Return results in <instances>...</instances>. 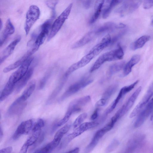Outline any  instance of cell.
Here are the masks:
<instances>
[{"label": "cell", "mask_w": 153, "mask_h": 153, "mask_svg": "<svg viewBox=\"0 0 153 153\" xmlns=\"http://www.w3.org/2000/svg\"><path fill=\"white\" fill-rule=\"evenodd\" d=\"M35 85V82L34 81L31 82L24 91L20 97L23 100H26L33 92Z\"/></svg>", "instance_id": "f1b7e54d"}, {"label": "cell", "mask_w": 153, "mask_h": 153, "mask_svg": "<svg viewBox=\"0 0 153 153\" xmlns=\"http://www.w3.org/2000/svg\"><path fill=\"white\" fill-rule=\"evenodd\" d=\"M26 101L22 99L20 97L16 99L8 108V114L13 116L20 114L26 106Z\"/></svg>", "instance_id": "5bb4252c"}, {"label": "cell", "mask_w": 153, "mask_h": 153, "mask_svg": "<svg viewBox=\"0 0 153 153\" xmlns=\"http://www.w3.org/2000/svg\"><path fill=\"white\" fill-rule=\"evenodd\" d=\"M29 146L26 142L22 146L19 152L20 153H25L27 152Z\"/></svg>", "instance_id": "7bdbcfd3"}, {"label": "cell", "mask_w": 153, "mask_h": 153, "mask_svg": "<svg viewBox=\"0 0 153 153\" xmlns=\"http://www.w3.org/2000/svg\"><path fill=\"white\" fill-rule=\"evenodd\" d=\"M105 133H106L102 128L98 130L94 134L91 142L85 148V152L89 153L91 152Z\"/></svg>", "instance_id": "e0dca14e"}, {"label": "cell", "mask_w": 153, "mask_h": 153, "mask_svg": "<svg viewBox=\"0 0 153 153\" xmlns=\"http://www.w3.org/2000/svg\"><path fill=\"white\" fill-rule=\"evenodd\" d=\"M91 100V97L86 96L75 99L70 103L67 111L72 114L80 111L81 108L85 105Z\"/></svg>", "instance_id": "ba28073f"}, {"label": "cell", "mask_w": 153, "mask_h": 153, "mask_svg": "<svg viewBox=\"0 0 153 153\" xmlns=\"http://www.w3.org/2000/svg\"><path fill=\"white\" fill-rule=\"evenodd\" d=\"M0 140L2 138V137L3 136V132L2 130V129L1 128V126L0 127Z\"/></svg>", "instance_id": "7dc6e473"}, {"label": "cell", "mask_w": 153, "mask_h": 153, "mask_svg": "<svg viewBox=\"0 0 153 153\" xmlns=\"http://www.w3.org/2000/svg\"><path fill=\"white\" fill-rule=\"evenodd\" d=\"M33 58L30 57L10 76L9 80L16 84L27 72Z\"/></svg>", "instance_id": "52a82bcc"}, {"label": "cell", "mask_w": 153, "mask_h": 153, "mask_svg": "<svg viewBox=\"0 0 153 153\" xmlns=\"http://www.w3.org/2000/svg\"><path fill=\"white\" fill-rule=\"evenodd\" d=\"M45 134L44 133L41 134L39 138L33 145V146L30 149V150H32L36 148L40 145L43 141L45 138Z\"/></svg>", "instance_id": "8d00e7d4"}, {"label": "cell", "mask_w": 153, "mask_h": 153, "mask_svg": "<svg viewBox=\"0 0 153 153\" xmlns=\"http://www.w3.org/2000/svg\"><path fill=\"white\" fill-rule=\"evenodd\" d=\"M61 140L53 139L51 142L43 148L36 151L35 153H50L59 144Z\"/></svg>", "instance_id": "cb8c5ba5"}, {"label": "cell", "mask_w": 153, "mask_h": 153, "mask_svg": "<svg viewBox=\"0 0 153 153\" xmlns=\"http://www.w3.org/2000/svg\"><path fill=\"white\" fill-rule=\"evenodd\" d=\"M2 26V23L1 19L0 20V29H1V28Z\"/></svg>", "instance_id": "c3c4849f"}, {"label": "cell", "mask_w": 153, "mask_h": 153, "mask_svg": "<svg viewBox=\"0 0 153 153\" xmlns=\"http://www.w3.org/2000/svg\"><path fill=\"white\" fill-rule=\"evenodd\" d=\"M107 100L105 99L102 98L97 101L95 104L96 107H102L105 105L107 102Z\"/></svg>", "instance_id": "60d3db41"}, {"label": "cell", "mask_w": 153, "mask_h": 153, "mask_svg": "<svg viewBox=\"0 0 153 153\" xmlns=\"http://www.w3.org/2000/svg\"><path fill=\"white\" fill-rule=\"evenodd\" d=\"M45 124V122L43 119H38L32 127V131L41 130V128L44 126Z\"/></svg>", "instance_id": "d590c367"}, {"label": "cell", "mask_w": 153, "mask_h": 153, "mask_svg": "<svg viewBox=\"0 0 153 153\" xmlns=\"http://www.w3.org/2000/svg\"><path fill=\"white\" fill-rule=\"evenodd\" d=\"M33 121L29 119L24 121L19 126L13 137L14 140H16L23 135L27 134L32 129Z\"/></svg>", "instance_id": "7c38bea8"}, {"label": "cell", "mask_w": 153, "mask_h": 153, "mask_svg": "<svg viewBox=\"0 0 153 153\" xmlns=\"http://www.w3.org/2000/svg\"><path fill=\"white\" fill-rule=\"evenodd\" d=\"M50 72L47 73L41 80L39 86V89H42L45 87L46 83L50 75Z\"/></svg>", "instance_id": "74e56055"}, {"label": "cell", "mask_w": 153, "mask_h": 153, "mask_svg": "<svg viewBox=\"0 0 153 153\" xmlns=\"http://www.w3.org/2000/svg\"><path fill=\"white\" fill-rule=\"evenodd\" d=\"M78 137L77 134L74 131L69 134L65 136L62 140L59 147V149L65 148L69 143L74 138Z\"/></svg>", "instance_id": "f546056e"}, {"label": "cell", "mask_w": 153, "mask_h": 153, "mask_svg": "<svg viewBox=\"0 0 153 153\" xmlns=\"http://www.w3.org/2000/svg\"><path fill=\"white\" fill-rule=\"evenodd\" d=\"M52 19L45 21L32 34L27 43L28 46H34L39 49L48 36L51 29Z\"/></svg>", "instance_id": "6da1fadb"}, {"label": "cell", "mask_w": 153, "mask_h": 153, "mask_svg": "<svg viewBox=\"0 0 153 153\" xmlns=\"http://www.w3.org/2000/svg\"><path fill=\"white\" fill-rule=\"evenodd\" d=\"M33 73V69L30 68L26 74L16 83L15 92H19L26 85Z\"/></svg>", "instance_id": "ffe728a7"}, {"label": "cell", "mask_w": 153, "mask_h": 153, "mask_svg": "<svg viewBox=\"0 0 153 153\" xmlns=\"http://www.w3.org/2000/svg\"><path fill=\"white\" fill-rule=\"evenodd\" d=\"M140 58V56L138 54L134 55L132 57L124 67L123 72L124 76H126L130 73L133 67L139 62Z\"/></svg>", "instance_id": "44dd1931"}, {"label": "cell", "mask_w": 153, "mask_h": 153, "mask_svg": "<svg viewBox=\"0 0 153 153\" xmlns=\"http://www.w3.org/2000/svg\"><path fill=\"white\" fill-rule=\"evenodd\" d=\"M119 145V142L116 139L113 140L106 148L105 152H110L114 151Z\"/></svg>", "instance_id": "e575fe53"}, {"label": "cell", "mask_w": 153, "mask_h": 153, "mask_svg": "<svg viewBox=\"0 0 153 153\" xmlns=\"http://www.w3.org/2000/svg\"><path fill=\"white\" fill-rule=\"evenodd\" d=\"M153 96V82L149 87L141 101L144 104L147 103Z\"/></svg>", "instance_id": "d6a6232c"}, {"label": "cell", "mask_w": 153, "mask_h": 153, "mask_svg": "<svg viewBox=\"0 0 153 153\" xmlns=\"http://www.w3.org/2000/svg\"><path fill=\"white\" fill-rule=\"evenodd\" d=\"M94 56L89 52L80 60L71 65L67 70L64 76L67 78L73 72L87 65L94 58Z\"/></svg>", "instance_id": "30bf717a"}, {"label": "cell", "mask_w": 153, "mask_h": 153, "mask_svg": "<svg viewBox=\"0 0 153 153\" xmlns=\"http://www.w3.org/2000/svg\"><path fill=\"white\" fill-rule=\"evenodd\" d=\"M15 28L10 19L6 21L4 29L1 38L0 46L1 47L6 41L9 37L15 32Z\"/></svg>", "instance_id": "ac0fdd59"}, {"label": "cell", "mask_w": 153, "mask_h": 153, "mask_svg": "<svg viewBox=\"0 0 153 153\" xmlns=\"http://www.w3.org/2000/svg\"><path fill=\"white\" fill-rule=\"evenodd\" d=\"M41 134V130L32 131L31 134L25 142L29 146L33 145L37 140Z\"/></svg>", "instance_id": "1f68e13d"}, {"label": "cell", "mask_w": 153, "mask_h": 153, "mask_svg": "<svg viewBox=\"0 0 153 153\" xmlns=\"http://www.w3.org/2000/svg\"><path fill=\"white\" fill-rule=\"evenodd\" d=\"M79 148L78 147H76L72 150L69 151L67 152L71 153H78L79 152Z\"/></svg>", "instance_id": "bcb514c9"}, {"label": "cell", "mask_w": 153, "mask_h": 153, "mask_svg": "<svg viewBox=\"0 0 153 153\" xmlns=\"http://www.w3.org/2000/svg\"><path fill=\"white\" fill-rule=\"evenodd\" d=\"M153 6V0H144L143 7L146 9H149Z\"/></svg>", "instance_id": "ab89813d"}, {"label": "cell", "mask_w": 153, "mask_h": 153, "mask_svg": "<svg viewBox=\"0 0 153 153\" xmlns=\"http://www.w3.org/2000/svg\"><path fill=\"white\" fill-rule=\"evenodd\" d=\"M99 111V109L97 108L94 111L91 117L92 120H94L97 118L98 115Z\"/></svg>", "instance_id": "ee69618b"}, {"label": "cell", "mask_w": 153, "mask_h": 153, "mask_svg": "<svg viewBox=\"0 0 153 153\" xmlns=\"http://www.w3.org/2000/svg\"><path fill=\"white\" fill-rule=\"evenodd\" d=\"M72 6L73 4H70L54 22L48 38V41L50 40L61 29L68 18Z\"/></svg>", "instance_id": "3957f363"}, {"label": "cell", "mask_w": 153, "mask_h": 153, "mask_svg": "<svg viewBox=\"0 0 153 153\" xmlns=\"http://www.w3.org/2000/svg\"><path fill=\"white\" fill-rule=\"evenodd\" d=\"M21 39V38L20 36H17L4 50L0 57L1 64L3 63L12 53L16 46L20 41Z\"/></svg>", "instance_id": "2e32d148"}, {"label": "cell", "mask_w": 153, "mask_h": 153, "mask_svg": "<svg viewBox=\"0 0 153 153\" xmlns=\"http://www.w3.org/2000/svg\"><path fill=\"white\" fill-rule=\"evenodd\" d=\"M125 62L124 61L114 63L110 66L108 71V74L109 76H111L120 71L124 67Z\"/></svg>", "instance_id": "4316f807"}, {"label": "cell", "mask_w": 153, "mask_h": 153, "mask_svg": "<svg viewBox=\"0 0 153 153\" xmlns=\"http://www.w3.org/2000/svg\"><path fill=\"white\" fill-rule=\"evenodd\" d=\"M111 37L109 34L105 36L101 40L95 45L89 52L94 57L99 54L110 44Z\"/></svg>", "instance_id": "9a60e30c"}, {"label": "cell", "mask_w": 153, "mask_h": 153, "mask_svg": "<svg viewBox=\"0 0 153 153\" xmlns=\"http://www.w3.org/2000/svg\"><path fill=\"white\" fill-rule=\"evenodd\" d=\"M71 122H69L58 130L55 134L54 139L61 140L64 135L69 130L71 127Z\"/></svg>", "instance_id": "83f0119b"}, {"label": "cell", "mask_w": 153, "mask_h": 153, "mask_svg": "<svg viewBox=\"0 0 153 153\" xmlns=\"http://www.w3.org/2000/svg\"><path fill=\"white\" fill-rule=\"evenodd\" d=\"M118 88V85L114 84L110 86L103 93L102 98L108 101V99L115 93Z\"/></svg>", "instance_id": "4dcf8cb0"}, {"label": "cell", "mask_w": 153, "mask_h": 153, "mask_svg": "<svg viewBox=\"0 0 153 153\" xmlns=\"http://www.w3.org/2000/svg\"><path fill=\"white\" fill-rule=\"evenodd\" d=\"M92 79L84 78L71 85L61 97L59 101H62L77 93L93 82Z\"/></svg>", "instance_id": "5b68a950"}, {"label": "cell", "mask_w": 153, "mask_h": 153, "mask_svg": "<svg viewBox=\"0 0 153 153\" xmlns=\"http://www.w3.org/2000/svg\"><path fill=\"white\" fill-rule=\"evenodd\" d=\"M150 39V36L148 35L143 36L133 42L130 45V48L132 50H135L143 47Z\"/></svg>", "instance_id": "603a6c76"}, {"label": "cell", "mask_w": 153, "mask_h": 153, "mask_svg": "<svg viewBox=\"0 0 153 153\" xmlns=\"http://www.w3.org/2000/svg\"><path fill=\"white\" fill-rule=\"evenodd\" d=\"M145 136L141 133L134 135L128 141L126 146V152L131 153L141 148L145 142Z\"/></svg>", "instance_id": "8992f818"}, {"label": "cell", "mask_w": 153, "mask_h": 153, "mask_svg": "<svg viewBox=\"0 0 153 153\" xmlns=\"http://www.w3.org/2000/svg\"><path fill=\"white\" fill-rule=\"evenodd\" d=\"M98 125L97 122L94 121L84 123L79 125L74 130L78 136H79L85 131L93 128Z\"/></svg>", "instance_id": "d4e9b609"}, {"label": "cell", "mask_w": 153, "mask_h": 153, "mask_svg": "<svg viewBox=\"0 0 153 153\" xmlns=\"http://www.w3.org/2000/svg\"><path fill=\"white\" fill-rule=\"evenodd\" d=\"M40 14L39 8L34 5H31L27 11L25 25L26 35L29 33L31 28L39 19Z\"/></svg>", "instance_id": "277c9868"}, {"label": "cell", "mask_w": 153, "mask_h": 153, "mask_svg": "<svg viewBox=\"0 0 153 153\" xmlns=\"http://www.w3.org/2000/svg\"><path fill=\"white\" fill-rule=\"evenodd\" d=\"M123 0H105V2L107 4L103 9L102 18L105 19L108 17L112 9L117 5L121 3Z\"/></svg>", "instance_id": "7402d4cb"}, {"label": "cell", "mask_w": 153, "mask_h": 153, "mask_svg": "<svg viewBox=\"0 0 153 153\" xmlns=\"http://www.w3.org/2000/svg\"><path fill=\"white\" fill-rule=\"evenodd\" d=\"M150 120L152 121H153V114L151 116V117L150 118Z\"/></svg>", "instance_id": "681fc988"}, {"label": "cell", "mask_w": 153, "mask_h": 153, "mask_svg": "<svg viewBox=\"0 0 153 153\" xmlns=\"http://www.w3.org/2000/svg\"><path fill=\"white\" fill-rule=\"evenodd\" d=\"M141 89V86L138 87L126 102L118 111L120 118L125 115L133 106Z\"/></svg>", "instance_id": "8fae6325"}, {"label": "cell", "mask_w": 153, "mask_h": 153, "mask_svg": "<svg viewBox=\"0 0 153 153\" xmlns=\"http://www.w3.org/2000/svg\"><path fill=\"white\" fill-rule=\"evenodd\" d=\"M87 114L86 113H83L79 115L75 119L73 126L74 128H76L82 124L86 118Z\"/></svg>", "instance_id": "836d02e7"}, {"label": "cell", "mask_w": 153, "mask_h": 153, "mask_svg": "<svg viewBox=\"0 0 153 153\" xmlns=\"http://www.w3.org/2000/svg\"><path fill=\"white\" fill-rule=\"evenodd\" d=\"M153 110V98L149 101L138 115L134 123V127L137 128L141 126L149 117Z\"/></svg>", "instance_id": "9c48e42d"}, {"label": "cell", "mask_w": 153, "mask_h": 153, "mask_svg": "<svg viewBox=\"0 0 153 153\" xmlns=\"http://www.w3.org/2000/svg\"><path fill=\"white\" fill-rule=\"evenodd\" d=\"M126 31L125 30L121 31L113 38H111L110 44L112 45L114 44L124 34Z\"/></svg>", "instance_id": "f35d334b"}, {"label": "cell", "mask_w": 153, "mask_h": 153, "mask_svg": "<svg viewBox=\"0 0 153 153\" xmlns=\"http://www.w3.org/2000/svg\"><path fill=\"white\" fill-rule=\"evenodd\" d=\"M96 36H97L94 30L89 32L75 43L72 45V48H76L82 46L90 42Z\"/></svg>", "instance_id": "d6986e66"}, {"label": "cell", "mask_w": 153, "mask_h": 153, "mask_svg": "<svg viewBox=\"0 0 153 153\" xmlns=\"http://www.w3.org/2000/svg\"><path fill=\"white\" fill-rule=\"evenodd\" d=\"M91 1L92 0H86L84 3V6L86 8L88 9L90 7Z\"/></svg>", "instance_id": "f6af8a7d"}, {"label": "cell", "mask_w": 153, "mask_h": 153, "mask_svg": "<svg viewBox=\"0 0 153 153\" xmlns=\"http://www.w3.org/2000/svg\"><path fill=\"white\" fill-rule=\"evenodd\" d=\"M16 84L8 80L2 90L0 95V101L5 99L13 91Z\"/></svg>", "instance_id": "484cf974"}, {"label": "cell", "mask_w": 153, "mask_h": 153, "mask_svg": "<svg viewBox=\"0 0 153 153\" xmlns=\"http://www.w3.org/2000/svg\"><path fill=\"white\" fill-rule=\"evenodd\" d=\"M152 24L153 25V19H152Z\"/></svg>", "instance_id": "f907efd6"}, {"label": "cell", "mask_w": 153, "mask_h": 153, "mask_svg": "<svg viewBox=\"0 0 153 153\" xmlns=\"http://www.w3.org/2000/svg\"><path fill=\"white\" fill-rule=\"evenodd\" d=\"M13 150V148L11 146H9L3 149L0 150V153H10Z\"/></svg>", "instance_id": "b9f144b4"}, {"label": "cell", "mask_w": 153, "mask_h": 153, "mask_svg": "<svg viewBox=\"0 0 153 153\" xmlns=\"http://www.w3.org/2000/svg\"><path fill=\"white\" fill-rule=\"evenodd\" d=\"M38 50V49L35 47H31V49L28 50L21 58L14 63L4 68L3 70V72L7 73L19 67Z\"/></svg>", "instance_id": "4fadbf2b"}, {"label": "cell", "mask_w": 153, "mask_h": 153, "mask_svg": "<svg viewBox=\"0 0 153 153\" xmlns=\"http://www.w3.org/2000/svg\"><path fill=\"white\" fill-rule=\"evenodd\" d=\"M124 52L120 44L117 48L114 50L106 52L101 55L91 68L90 71L92 72L97 70L105 62L111 61L122 59Z\"/></svg>", "instance_id": "7a4b0ae2"}]
</instances>
